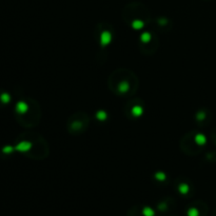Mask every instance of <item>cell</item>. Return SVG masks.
Returning <instances> with one entry per match:
<instances>
[{
  "label": "cell",
  "instance_id": "3957f363",
  "mask_svg": "<svg viewBox=\"0 0 216 216\" xmlns=\"http://www.w3.org/2000/svg\"><path fill=\"white\" fill-rule=\"evenodd\" d=\"M197 214H196V211L195 210H191L190 211V216H196Z\"/></svg>",
  "mask_w": 216,
  "mask_h": 216
},
{
  "label": "cell",
  "instance_id": "7a4b0ae2",
  "mask_svg": "<svg viewBox=\"0 0 216 216\" xmlns=\"http://www.w3.org/2000/svg\"><path fill=\"white\" fill-rule=\"evenodd\" d=\"M145 216H153V211L150 209H145Z\"/></svg>",
  "mask_w": 216,
  "mask_h": 216
},
{
  "label": "cell",
  "instance_id": "6da1fadb",
  "mask_svg": "<svg viewBox=\"0 0 216 216\" xmlns=\"http://www.w3.org/2000/svg\"><path fill=\"white\" fill-rule=\"evenodd\" d=\"M0 100H1L3 103L8 102V101H10V96H8V94H2L1 95V97H0Z\"/></svg>",
  "mask_w": 216,
  "mask_h": 216
}]
</instances>
